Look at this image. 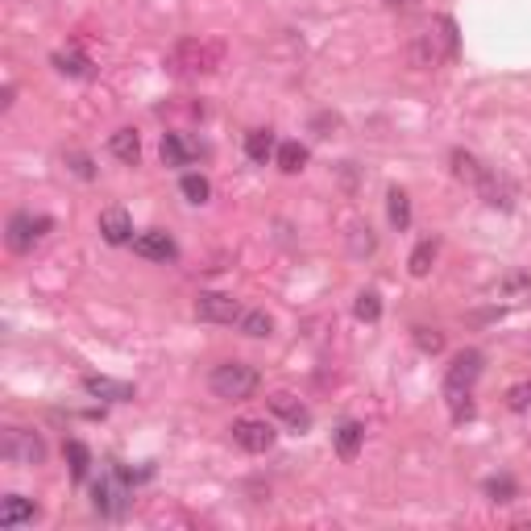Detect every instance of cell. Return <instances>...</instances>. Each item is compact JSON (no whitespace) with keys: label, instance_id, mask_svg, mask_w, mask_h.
Instances as JSON below:
<instances>
[{"label":"cell","instance_id":"9c48e42d","mask_svg":"<svg viewBox=\"0 0 531 531\" xmlns=\"http://www.w3.org/2000/svg\"><path fill=\"white\" fill-rule=\"evenodd\" d=\"M407 59H411V67H415V71H428V67H436L440 59H448L445 37L432 34V29H428V34H415V37H411Z\"/></svg>","mask_w":531,"mask_h":531},{"label":"cell","instance_id":"2e32d148","mask_svg":"<svg viewBox=\"0 0 531 531\" xmlns=\"http://www.w3.org/2000/svg\"><path fill=\"white\" fill-rule=\"evenodd\" d=\"M109 154L117 158V162H125V167H137V158H142V137L133 129H117L109 137Z\"/></svg>","mask_w":531,"mask_h":531},{"label":"cell","instance_id":"6da1fadb","mask_svg":"<svg viewBox=\"0 0 531 531\" xmlns=\"http://www.w3.org/2000/svg\"><path fill=\"white\" fill-rule=\"evenodd\" d=\"M229 59L225 42L216 37H183L175 42V50L167 54V67L175 75H187V79H200V75H216Z\"/></svg>","mask_w":531,"mask_h":531},{"label":"cell","instance_id":"4fadbf2b","mask_svg":"<svg viewBox=\"0 0 531 531\" xmlns=\"http://www.w3.org/2000/svg\"><path fill=\"white\" fill-rule=\"evenodd\" d=\"M50 62H54V71L67 75V79H84V75H92V59H87L79 46L54 50V54H50Z\"/></svg>","mask_w":531,"mask_h":531},{"label":"cell","instance_id":"f1b7e54d","mask_svg":"<svg viewBox=\"0 0 531 531\" xmlns=\"http://www.w3.org/2000/svg\"><path fill=\"white\" fill-rule=\"evenodd\" d=\"M353 315L365 320V324H378V320H382V299H378V290H362L357 303H353Z\"/></svg>","mask_w":531,"mask_h":531},{"label":"cell","instance_id":"7a4b0ae2","mask_svg":"<svg viewBox=\"0 0 531 531\" xmlns=\"http://www.w3.org/2000/svg\"><path fill=\"white\" fill-rule=\"evenodd\" d=\"M257 382H262V374L249 362H220L208 374V390L216 398H229V403H245L257 390Z\"/></svg>","mask_w":531,"mask_h":531},{"label":"cell","instance_id":"5b68a950","mask_svg":"<svg viewBox=\"0 0 531 531\" xmlns=\"http://www.w3.org/2000/svg\"><path fill=\"white\" fill-rule=\"evenodd\" d=\"M0 457L9 461V465H42L46 461V445L29 428H9L4 440H0Z\"/></svg>","mask_w":531,"mask_h":531},{"label":"cell","instance_id":"30bf717a","mask_svg":"<svg viewBox=\"0 0 531 531\" xmlns=\"http://www.w3.org/2000/svg\"><path fill=\"white\" fill-rule=\"evenodd\" d=\"M270 411H274L278 420H287V428H290L295 436L312 428V411L303 407V403H299L295 395H287V390H278V395H270Z\"/></svg>","mask_w":531,"mask_h":531},{"label":"cell","instance_id":"ac0fdd59","mask_svg":"<svg viewBox=\"0 0 531 531\" xmlns=\"http://www.w3.org/2000/svg\"><path fill=\"white\" fill-rule=\"evenodd\" d=\"M436 254H440V237H423V241L411 249V257H407L411 278H428V274H432Z\"/></svg>","mask_w":531,"mask_h":531},{"label":"cell","instance_id":"d590c367","mask_svg":"<svg viewBox=\"0 0 531 531\" xmlns=\"http://www.w3.org/2000/svg\"><path fill=\"white\" fill-rule=\"evenodd\" d=\"M12 96H17V87H4V96H0V109H12Z\"/></svg>","mask_w":531,"mask_h":531},{"label":"cell","instance_id":"ffe728a7","mask_svg":"<svg viewBox=\"0 0 531 531\" xmlns=\"http://www.w3.org/2000/svg\"><path fill=\"white\" fill-rule=\"evenodd\" d=\"M448 162H453V175H457L461 183H470V187H478V183L486 179V167L470 154V150H453V158H448Z\"/></svg>","mask_w":531,"mask_h":531},{"label":"cell","instance_id":"4316f807","mask_svg":"<svg viewBox=\"0 0 531 531\" xmlns=\"http://www.w3.org/2000/svg\"><path fill=\"white\" fill-rule=\"evenodd\" d=\"M374 249H378L374 229H370V225H353V233H349V254H353V257H370Z\"/></svg>","mask_w":531,"mask_h":531},{"label":"cell","instance_id":"d4e9b609","mask_svg":"<svg viewBox=\"0 0 531 531\" xmlns=\"http://www.w3.org/2000/svg\"><path fill=\"white\" fill-rule=\"evenodd\" d=\"M179 192H183V200H187V204H208V200H212V183H208L204 175H183Z\"/></svg>","mask_w":531,"mask_h":531},{"label":"cell","instance_id":"9a60e30c","mask_svg":"<svg viewBox=\"0 0 531 531\" xmlns=\"http://www.w3.org/2000/svg\"><path fill=\"white\" fill-rule=\"evenodd\" d=\"M37 519V507L21 494H9L0 502V527H21V523H34Z\"/></svg>","mask_w":531,"mask_h":531},{"label":"cell","instance_id":"e0dca14e","mask_svg":"<svg viewBox=\"0 0 531 531\" xmlns=\"http://www.w3.org/2000/svg\"><path fill=\"white\" fill-rule=\"evenodd\" d=\"M245 154H249L254 167H266V162L278 154L274 133H270V129H249V133H245Z\"/></svg>","mask_w":531,"mask_h":531},{"label":"cell","instance_id":"5bb4252c","mask_svg":"<svg viewBox=\"0 0 531 531\" xmlns=\"http://www.w3.org/2000/svg\"><path fill=\"white\" fill-rule=\"evenodd\" d=\"M362 440H365V428H362L357 420H345V423L337 428V432H332V448H337V457H340V461H353V457H357Z\"/></svg>","mask_w":531,"mask_h":531},{"label":"cell","instance_id":"1f68e13d","mask_svg":"<svg viewBox=\"0 0 531 531\" xmlns=\"http://www.w3.org/2000/svg\"><path fill=\"white\" fill-rule=\"evenodd\" d=\"M527 290H531V274L515 270V274L502 278V287H498V295H527Z\"/></svg>","mask_w":531,"mask_h":531},{"label":"cell","instance_id":"8992f818","mask_svg":"<svg viewBox=\"0 0 531 531\" xmlns=\"http://www.w3.org/2000/svg\"><path fill=\"white\" fill-rule=\"evenodd\" d=\"M233 432V445L245 448V453H270L274 448V423L270 420H254V415H245V420H237L229 428Z\"/></svg>","mask_w":531,"mask_h":531},{"label":"cell","instance_id":"e575fe53","mask_svg":"<svg viewBox=\"0 0 531 531\" xmlns=\"http://www.w3.org/2000/svg\"><path fill=\"white\" fill-rule=\"evenodd\" d=\"M312 129L320 133V137H332L328 129H340V117L337 112H320V117H312Z\"/></svg>","mask_w":531,"mask_h":531},{"label":"cell","instance_id":"44dd1931","mask_svg":"<svg viewBox=\"0 0 531 531\" xmlns=\"http://www.w3.org/2000/svg\"><path fill=\"white\" fill-rule=\"evenodd\" d=\"M237 328H241L245 337L254 340H266L270 332H274V315L262 312V307H249V312H241V320H237Z\"/></svg>","mask_w":531,"mask_h":531},{"label":"cell","instance_id":"f546056e","mask_svg":"<svg viewBox=\"0 0 531 531\" xmlns=\"http://www.w3.org/2000/svg\"><path fill=\"white\" fill-rule=\"evenodd\" d=\"M411 340H415V349L420 353H445V332H440V328H411Z\"/></svg>","mask_w":531,"mask_h":531},{"label":"cell","instance_id":"83f0119b","mask_svg":"<svg viewBox=\"0 0 531 531\" xmlns=\"http://www.w3.org/2000/svg\"><path fill=\"white\" fill-rule=\"evenodd\" d=\"M486 498H490V502H515V498H519V486L511 482L507 473H498V478H486Z\"/></svg>","mask_w":531,"mask_h":531},{"label":"cell","instance_id":"cb8c5ba5","mask_svg":"<svg viewBox=\"0 0 531 531\" xmlns=\"http://www.w3.org/2000/svg\"><path fill=\"white\" fill-rule=\"evenodd\" d=\"M278 170H287V175H299L303 167H307V150H303L299 142H282L278 145V154H274Z\"/></svg>","mask_w":531,"mask_h":531},{"label":"cell","instance_id":"3957f363","mask_svg":"<svg viewBox=\"0 0 531 531\" xmlns=\"http://www.w3.org/2000/svg\"><path fill=\"white\" fill-rule=\"evenodd\" d=\"M129 478L121 470H109L92 486V507H96L100 519H121L125 511H129Z\"/></svg>","mask_w":531,"mask_h":531},{"label":"cell","instance_id":"8fae6325","mask_svg":"<svg viewBox=\"0 0 531 531\" xmlns=\"http://www.w3.org/2000/svg\"><path fill=\"white\" fill-rule=\"evenodd\" d=\"M100 237L109 245H129L133 241V220L125 208H104L100 212Z\"/></svg>","mask_w":531,"mask_h":531},{"label":"cell","instance_id":"603a6c76","mask_svg":"<svg viewBox=\"0 0 531 531\" xmlns=\"http://www.w3.org/2000/svg\"><path fill=\"white\" fill-rule=\"evenodd\" d=\"M387 216H390V225H395L398 233L411 225V200H407V192H398V187H390L387 192Z\"/></svg>","mask_w":531,"mask_h":531},{"label":"cell","instance_id":"4dcf8cb0","mask_svg":"<svg viewBox=\"0 0 531 531\" xmlns=\"http://www.w3.org/2000/svg\"><path fill=\"white\" fill-rule=\"evenodd\" d=\"M507 407L511 411H531V378H523V382H515V387L507 390Z\"/></svg>","mask_w":531,"mask_h":531},{"label":"cell","instance_id":"7c38bea8","mask_svg":"<svg viewBox=\"0 0 531 531\" xmlns=\"http://www.w3.org/2000/svg\"><path fill=\"white\" fill-rule=\"evenodd\" d=\"M478 192H482V200L490 208H502V212H511V208H515V187H511L502 175H494V170H486V179L478 183Z\"/></svg>","mask_w":531,"mask_h":531},{"label":"cell","instance_id":"836d02e7","mask_svg":"<svg viewBox=\"0 0 531 531\" xmlns=\"http://www.w3.org/2000/svg\"><path fill=\"white\" fill-rule=\"evenodd\" d=\"M440 37H445V50H448V59H453V54H457V21H453V17H440Z\"/></svg>","mask_w":531,"mask_h":531},{"label":"cell","instance_id":"7402d4cb","mask_svg":"<svg viewBox=\"0 0 531 531\" xmlns=\"http://www.w3.org/2000/svg\"><path fill=\"white\" fill-rule=\"evenodd\" d=\"M158 154H162V167H187V158H192V145L183 142L179 133H167Z\"/></svg>","mask_w":531,"mask_h":531},{"label":"cell","instance_id":"484cf974","mask_svg":"<svg viewBox=\"0 0 531 531\" xmlns=\"http://www.w3.org/2000/svg\"><path fill=\"white\" fill-rule=\"evenodd\" d=\"M62 453H67V461H71V478H75V482H84L87 465H92V453H87V445H84V440H67V448H62Z\"/></svg>","mask_w":531,"mask_h":531},{"label":"cell","instance_id":"d6a6232c","mask_svg":"<svg viewBox=\"0 0 531 531\" xmlns=\"http://www.w3.org/2000/svg\"><path fill=\"white\" fill-rule=\"evenodd\" d=\"M67 167H71L79 179H96V167H92V158L79 154V150H71V154H67Z\"/></svg>","mask_w":531,"mask_h":531},{"label":"cell","instance_id":"52a82bcc","mask_svg":"<svg viewBox=\"0 0 531 531\" xmlns=\"http://www.w3.org/2000/svg\"><path fill=\"white\" fill-rule=\"evenodd\" d=\"M195 315L204 324H237L241 320V303L233 299V295H225V290H204L195 299Z\"/></svg>","mask_w":531,"mask_h":531},{"label":"cell","instance_id":"d6986e66","mask_svg":"<svg viewBox=\"0 0 531 531\" xmlns=\"http://www.w3.org/2000/svg\"><path fill=\"white\" fill-rule=\"evenodd\" d=\"M84 390L92 398H104V403H125V398H133V387H125V382H112V378H84Z\"/></svg>","mask_w":531,"mask_h":531},{"label":"cell","instance_id":"ba28073f","mask_svg":"<svg viewBox=\"0 0 531 531\" xmlns=\"http://www.w3.org/2000/svg\"><path fill=\"white\" fill-rule=\"evenodd\" d=\"M133 254L145 257V262H175V257H179V245H175L170 233L150 229V233H137V237H133Z\"/></svg>","mask_w":531,"mask_h":531},{"label":"cell","instance_id":"277c9868","mask_svg":"<svg viewBox=\"0 0 531 531\" xmlns=\"http://www.w3.org/2000/svg\"><path fill=\"white\" fill-rule=\"evenodd\" d=\"M54 229L50 216H34V212H12L9 216V229H4V241H9L12 254H29L46 233Z\"/></svg>","mask_w":531,"mask_h":531}]
</instances>
